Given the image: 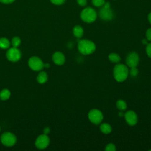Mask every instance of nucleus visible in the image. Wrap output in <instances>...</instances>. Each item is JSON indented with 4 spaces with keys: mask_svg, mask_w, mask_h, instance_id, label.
Here are the masks:
<instances>
[{
    "mask_svg": "<svg viewBox=\"0 0 151 151\" xmlns=\"http://www.w3.org/2000/svg\"><path fill=\"white\" fill-rule=\"evenodd\" d=\"M73 32V34L74 35V36L76 37L80 38L83 35L84 30H83V28L81 26L76 25L74 27Z\"/></svg>",
    "mask_w": 151,
    "mask_h": 151,
    "instance_id": "13",
    "label": "nucleus"
},
{
    "mask_svg": "<svg viewBox=\"0 0 151 151\" xmlns=\"http://www.w3.org/2000/svg\"><path fill=\"white\" fill-rule=\"evenodd\" d=\"M100 131L103 133H104V134H109V133H111V132L112 130V127H111V125H110L109 124L104 123H103L100 125Z\"/></svg>",
    "mask_w": 151,
    "mask_h": 151,
    "instance_id": "14",
    "label": "nucleus"
},
{
    "mask_svg": "<svg viewBox=\"0 0 151 151\" xmlns=\"http://www.w3.org/2000/svg\"><path fill=\"white\" fill-rule=\"evenodd\" d=\"M52 61L53 62L57 64V65H63L65 61V58L64 55L60 52V51H57L54 53L52 55Z\"/></svg>",
    "mask_w": 151,
    "mask_h": 151,
    "instance_id": "12",
    "label": "nucleus"
},
{
    "mask_svg": "<svg viewBox=\"0 0 151 151\" xmlns=\"http://www.w3.org/2000/svg\"><path fill=\"white\" fill-rule=\"evenodd\" d=\"M95 44L88 40H81L78 42V50L83 55H89L96 50Z\"/></svg>",
    "mask_w": 151,
    "mask_h": 151,
    "instance_id": "2",
    "label": "nucleus"
},
{
    "mask_svg": "<svg viewBox=\"0 0 151 151\" xmlns=\"http://www.w3.org/2000/svg\"><path fill=\"white\" fill-rule=\"evenodd\" d=\"M88 117L91 123L95 124H99L102 122L103 119V115L101 111L99 110L94 109L89 111Z\"/></svg>",
    "mask_w": 151,
    "mask_h": 151,
    "instance_id": "4",
    "label": "nucleus"
},
{
    "mask_svg": "<svg viewBox=\"0 0 151 151\" xmlns=\"http://www.w3.org/2000/svg\"><path fill=\"white\" fill-rule=\"evenodd\" d=\"M10 95L11 93L9 90L6 88H4L0 92V99L2 100H6L9 98Z\"/></svg>",
    "mask_w": 151,
    "mask_h": 151,
    "instance_id": "17",
    "label": "nucleus"
},
{
    "mask_svg": "<svg viewBox=\"0 0 151 151\" xmlns=\"http://www.w3.org/2000/svg\"><path fill=\"white\" fill-rule=\"evenodd\" d=\"M124 114H123V113H122V112H121V113H119V116H124Z\"/></svg>",
    "mask_w": 151,
    "mask_h": 151,
    "instance_id": "33",
    "label": "nucleus"
},
{
    "mask_svg": "<svg viewBox=\"0 0 151 151\" xmlns=\"http://www.w3.org/2000/svg\"><path fill=\"white\" fill-rule=\"evenodd\" d=\"M28 65L34 71H40L44 67L42 61L36 56L31 57L29 59Z\"/></svg>",
    "mask_w": 151,
    "mask_h": 151,
    "instance_id": "6",
    "label": "nucleus"
},
{
    "mask_svg": "<svg viewBox=\"0 0 151 151\" xmlns=\"http://www.w3.org/2000/svg\"><path fill=\"white\" fill-rule=\"evenodd\" d=\"M105 150L106 151H114L116 150V147L114 144L109 143L106 146Z\"/></svg>",
    "mask_w": 151,
    "mask_h": 151,
    "instance_id": "23",
    "label": "nucleus"
},
{
    "mask_svg": "<svg viewBox=\"0 0 151 151\" xmlns=\"http://www.w3.org/2000/svg\"><path fill=\"white\" fill-rule=\"evenodd\" d=\"M81 19L87 23H91L95 21L97 18V13L96 11L91 8H86L84 9L80 14Z\"/></svg>",
    "mask_w": 151,
    "mask_h": 151,
    "instance_id": "3",
    "label": "nucleus"
},
{
    "mask_svg": "<svg viewBox=\"0 0 151 151\" xmlns=\"http://www.w3.org/2000/svg\"><path fill=\"white\" fill-rule=\"evenodd\" d=\"M146 52L148 57L151 58V43H148L146 47Z\"/></svg>",
    "mask_w": 151,
    "mask_h": 151,
    "instance_id": "24",
    "label": "nucleus"
},
{
    "mask_svg": "<svg viewBox=\"0 0 151 151\" xmlns=\"http://www.w3.org/2000/svg\"><path fill=\"white\" fill-rule=\"evenodd\" d=\"M129 75L128 67L123 64H117L113 68V76L118 82H123Z\"/></svg>",
    "mask_w": 151,
    "mask_h": 151,
    "instance_id": "1",
    "label": "nucleus"
},
{
    "mask_svg": "<svg viewBox=\"0 0 151 151\" xmlns=\"http://www.w3.org/2000/svg\"><path fill=\"white\" fill-rule=\"evenodd\" d=\"M43 132H44V134L47 135V134L50 132V129L48 127H45L44 129Z\"/></svg>",
    "mask_w": 151,
    "mask_h": 151,
    "instance_id": "29",
    "label": "nucleus"
},
{
    "mask_svg": "<svg viewBox=\"0 0 151 151\" xmlns=\"http://www.w3.org/2000/svg\"><path fill=\"white\" fill-rule=\"evenodd\" d=\"M1 141L2 143L6 146H13L17 141L16 136L11 132H5L1 137Z\"/></svg>",
    "mask_w": 151,
    "mask_h": 151,
    "instance_id": "5",
    "label": "nucleus"
},
{
    "mask_svg": "<svg viewBox=\"0 0 151 151\" xmlns=\"http://www.w3.org/2000/svg\"><path fill=\"white\" fill-rule=\"evenodd\" d=\"M146 36L147 38V40L149 41H151V28H149L146 32Z\"/></svg>",
    "mask_w": 151,
    "mask_h": 151,
    "instance_id": "25",
    "label": "nucleus"
},
{
    "mask_svg": "<svg viewBox=\"0 0 151 151\" xmlns=\"http://www.w3.org/2000/svg\"><path fill=\"white\" fill-rule=\"evenodd\" d=\"M15 0H0V2H2V4H11L12 2H13Z\"/></svg>",
    "mask_w": 151,
    "mask_h": 151,
    "instance_id": "28",
    "label": "nucleus"
},
{
    "mask_svg": "<svg viewBox=\"0 0 151 151\" xmlns=\"http://www.w3.org/2000/svg\"><path fill=\"white\" fill-rule=\"evenodd\" d=\"M124 116L127 123L130 126H134L137 122V116L136 113L132 110L127 111Z\"/></svg>",
    "mask_w": 151,
    "mask_h": 151,
    "instance_id": "11",
    "label": "nucleus"
},
{
    "mask_svg": "<svg viewBox=\"0 0 151 151\" xmlns=\"http://www.w3.org/2000/svg\"><path fill=\"white\" fill-rule=\"evenodd\" d=\"M50 1L52 4L55 5H61L65 2V0H50Z\"/></svg>",
    "mask_w": 151,
    "mask_h": 151,
    "instance_id": "26",
    "label": "nucleus"
},
{
    "mask_svg": "<svg viewBox=\"0 0 151 151\" xmlns=\"http://www.w3.org/2000/svg\"><path fill=\"white\" fill-rule=\"evenodd\" d=\"M0 131H1V127H0Z\"/></svg>",
    "mask_w": 151,
    "mask_h": 151,
    "instance_id": "34",
    "label": "nucleus"
},
{
    "mask_svg": "<svg viewBox=\"0 0 151 151\" xmlns=\"http://www.w3.org/2000/svg\"><path fill=\"white\" fill-rule=\"evenodd\" d=\"M129 73H130V74L132 76H136L138 73H139V71L137 70V68L136 67H131L130 68V70L129 71Z\"/></svg>",
    "mask_w": 151,
    "mask_h": 151,
    "instance_id": "22",
    "label": "nucleus"
},
{
    "mask_svg": "<svg viewBox=\"0 0 151 151\" xmlns=\"http://www.w3.org/2000/svg\"><path fill=\"white\" fill-rule=\"evenodd\" d=\"M77 3L80 5V6H85L87 4V0H77Z\"/></svg>",
    "mask_w": 151,
    "mask_h": 151,
    "instance_id": "27",
    "label": "nucleus"
},
{
    "mask_svg": "<svg viewBox=\"0 0 151 151\" xmlns=\"http://www.w3.org/2000/svg\"><path fill=\"white\" fill-rule=\"evenodd\" d=\"M44 66L45 67V68H48L50 67V64H48V63H46V64H44Z\"/></svg>",
    "mask_w": 151,
    "mask_h": 151,
    "instance_id": "32",
    "label": "nucleus"
},
{
    "mask_svg": "<svg viewBox=\"0 0 151 151\" xmlns=\"http://www.w3.org/2000/svg\"><path fill=\"white\" fill-rule=\"evenodd\" d=\"M147 39H143L142 40V44H147L148 43H147Z\"/></svg>",
    "mask_w": 151,
    "mask_h": 151,
    "instance_id": "30",
    "label": "nucleus"
},
{
    "mask_svg": "<svg viewBox=\"0 0 151 151\" xmlns=\"http://www.w3.org/2000/svg\"><path fill=\"white\" fill-rule=\"evenodd\" d=\"M92 3L94 6L99 7L103 6L105 3V1L104 0H92Z\"/></svg>",
    "mask_w": 151,
    "mask_h": 151,
    "instance_id": "21",
    "label": "nucleus"
},
{
    "mask_svg": "<svg viewBox=\"0 0 151 151\" xmlns=\"http://www.w3.org/2000/svg\"><path fill=\"white\" fill-rule=\"evenodd\" d=\"M99 16L104 21H110L113 18L114 14L110 7H102L99 11Z\"/></svg>",
    "mask_w": 151,
    "mask_h": 151,
    "instance_id": "10",
    "label": "nucleus"
},
{
    "mask_svg": "<svg viewBox=\"0 0 151 151\" xmlns=\"http://www.w3.org/2000/svg\"><path fill=\"white\" fill-rule=\"evenodd\" d=\"M116 106L120 110H125L127 108L126 103L123 100H119L116 103Z\"/></svg>",
    "mask_w": 151,
    "mask_h": 151,
    "instance_id": "19",
    "label": "nucleus"
},
{
    "mask_svg": "<svg viewBox=\"0 0 151 151\" xmlns=\"http://www.w3.org/2000/svg\"><path fill=\"white\" fill-rule=\"evenodd\" d=\"M12 45L13 47L17 48L21 44V40L18 37H15L12 39Z\"/></svg>",
    "mask_w": 151,
    "mask_h": 151,
    "instance_id": "20",
    "label": "nucleus"
},
{
    "mask_svg": "<svg viewBox=\"0 0 151 151\" xmlns=\"http://www.w3.org/2000/svg\"><path fill=\"white\" fill-rule=\"evenodd\" d=\"M10 46L9 41L6 38H0V48L2 49L8 48Z\"/></svg>",
    "mask_w": 151,
    "mask_h": 151,
    "instance_id": "18",
    "label": "nucleus"
},
{
    "mask_svg": "<svg viewBox=\"0 0 151 151\" xmlns=\"http://www.w3.org/2000/svg\"><path fill=\"white\" fill-rule=\"evenodd\" d=\"M37 81L40 84L45 83L48 80V76L47 74L45 71H41L37 78Z\"/></svg>",
    "mask_w": 151,
    "mask_h": 151,
    "instance_id": "15",
    "label": "nucleus"
},
{
    "mask_svg": "<svg viewBox=\"0 0 151 151\" xmlns=\"http://www.w3.org/2000/svg\"><path fill=\"white\" fill-rule=\"evenodd\" d=\"M139 62V55L135 52H132L129 54L126 59V63L128 67H136Z\"/></svg>",
    "mask_w": 151,
    "mask_h": 151,
    "instance_id": "9",
    "label": "nucleus"
},
{
    "mask_svg": "<svg viewBox=\"0 0 151 151\" xmlns=\"http://www.w3.org/2000/svg\"><path fill=\"white\" fill-rule=\"evenodd\" d=\"M148 21L150 22V24H151V12L149 13V14L148 15Z\"/></svg>",
    "mask_w": 151,
    "mask_h": 151,
    "instance_id": "31",
    "label": "nucleus"
},
{
    "mask_svg": "<svg viewBox=\"0 0 151 151\" xmlns=\"http://www.w3.org/2000/svg\"><path fill=\"white\" fill-rule=\"evenodd\" d=\"M109 60L114 63H119L120 60H121V58L120 57V55L116 53H111L108 56Z\"/></svg>",
    "mask_w": 151,
    "mask_h": 151,
    "instance_id": "16",
    "label": "nucleus"
},
{
    "mask_svg": "<svg viewBox=\"0 0 151 151\" xmlns=\"http://www.w3.org/2000/svg\"><path fill=\"white\" fill-rule=\"evenodd\" d=\"M6 55L9 61L16 62L20 59L21 54L20 51L17 48L12 47L7 51Z\"/></svg>",
    "mask_w": 151,
    "mask_h": 151,
    "instance_id": "7",
    "label": "nucleus"
},
{
    "mask_svg": "<svg viewBox=\"0 0 151 151\" xmlns=\"http://www.w3.org/2000/svg\"><path fill=\"white\" fill-rule=\"evenodd\" d=\"M35 146L39 149L46 148L50 144V139L47 134L40 135L35 140Z\"/></svg>",
    "mask_w": 151,
    "mask_h": 151,
    "instance_id": "8",
    "label": "nucleus"
}]
</instances>
